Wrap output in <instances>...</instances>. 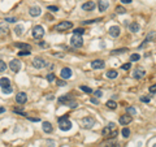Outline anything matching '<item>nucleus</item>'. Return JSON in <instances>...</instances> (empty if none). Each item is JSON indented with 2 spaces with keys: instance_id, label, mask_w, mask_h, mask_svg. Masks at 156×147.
Returning <instances> with one entry per match:
<instances>
[{
  "instance_id": "nucleus-1",
  "label": "nucleus",
  "mask_w": 156,
  "mask_h": 147,
  "mask_svg": "<svg viewBox=\"0 0 156 147\" xmlns=\"http://www.w3.org/2000/svg\"><path fill=\"white\" fill-rule=\"evenodd\" d=\"M103 137H109V138H114L117 135V130H116V124L114 122H109L108 125L103 129L101 131Z\"/></svg>"
},
{
  "instance_id": "nucleus-2",
  "label": "nucleus",
  "mask_w": 156,
  "mask_h": 147,
  "mask_svg": "<svg viewBox=\"0 0 156 147\" xmlns=\"http://www.w3.org/2000/svg\"><path fill=\"white\" fill-rule=\"evenodd\" d=\"M59 128L62 131H68L72 129V122L68 120V115H64L59 119Z\"/></svg>"
},
{
  "instance_id": "nucleus-3",
  "label": "nucleus",
  "mask_w": 156,
  "mask_h": 147,
  "mask_svg": "<svg viewBox=\"0 0 156 147\" xmlns=\"http://www.w3.org/2000/svg\"><path fill=\"white\" fill-rule=\"evenodd\" d=\"M81 125H82V128H85V129H90V128H92L94 125H95V119L91 117V116L83 117V119L81 120Z\"/></svg>"
},
{
  "instance_id": "nucleus-4",
  "label": "nucleus",
  "mask_w": 156,
  "mask_h": 147,
  "mask_svg": "<svg viewBox=\"0 0 156 147\" xmlns=\"http://www.w3.org/2000/svg\"><path fill=\"white\" fill-rule=\"evenodd\" d=\"M73 27V22H70V21H64V22H60L59 25H56V29L57 31H66V30H69V29H72Z\"/></svg>"
},
{
  "instance_id": "nucleus-5",
  "label": "nucleus",
  "mask_w": 156,
  "mask_h": 147,
  "mask_svg": "<svg viewBox=\"0 0 156 147\" xmlns=\"http://www.w3.org/2000/svg\"><path fill=\"white\" fill-rule=\"evenodd\" d=\"M70 43H72L73 47H75V48H81L82 46H83V39H82L81 35H73L72 39H70Z\"/></svg>"
},
{
  "instance_id": "nucleus-6",
  "label": "nucleus",
  "mask_w": 156,
  "mask_h": 147,
  "mask_svg": "<svg viewBox=\"0 0 156 147\" xmlns=\"http://www.w3.org/2000/svg\"><path fill=\"white\" fill-rule=\"evenodd\" d=\"M43 35H44V29H43V26L36 25V26L33 29V36L35 38V39H41Z\"/></svg>"
},
{
  "instance_id": "nucleus-7",
  "label": "nucleus",
  "mask_w": 156,
  "mask_h": 147,
  "mask_svg": "<svg viewBox=\"0 0 156 147\" xmlns=\"http://www.w3.org/2000/svg\"><path fill=\"white\" fill-rule=\"evenodd\" d=\"M72 74H73L72 69L68 68V66L62 68V69H61V72H60V77H61L62 80H69L70 77H72Z\"/></svg>"
},
{
  "instance_id": "nucleus-8",
  "label": "nucleus",
  "mask_w": 156,
  "mask_h": 147,
  "mask_svg": "<svg viewBox=\"0 0 156 147\" xmlns=\"http://www.w3.org/2000/svg\"><path fill=\"white\" fill-rule=\"evenodd\" d=\"M9 68L12 69V70L14 72V73H17L20 69H21V63H20V60H17V59H13L11 63H9Z\"/></svg>"
},
{
  "instance_id": "nucleus-9",
  "label": "nucleus",
  "mask_w": 156,
  "mask_h": 147,
  "mask_svg": "<svg viewBox=\"0 0 156 147\" xmlns=\"http://www.w3.org/2000/svg\"><path fill=\"white\" fill-rule=\"evenodd\" d=\"M33 64H34V66L36 68V69H42V68H44V66H47V63L42 59V57H35L34 60H33Z\"/></svg>"
},
{
  "instance_id": "nucleus-10",
  "label": "nucleus",
  "mask_w": 156,
  "mask_h": 147,
  "mask_svg": "<svg viewBox=\"0 0 156 147\" xmlns=\"http://www.w3.org/2000/svg\"><path fill=\"white\" fill-rule=\"evenodd\" d=\"M26 100H27V95H26V92H18L17 95H16V102H17L18 104H23V103H26Z\"/></svg>"
},
{
  "instance_id": "nucleus-11",
  "label": "nucleus",
  "mask_w": 156,
  "mask_h": 147,
  "mask_svg": "<svg viewBox=\"0 0 156 147\" xmlns=\"http://www.w3.org/2000/svg\"><path fill=\"white\" fill-rule=\"evenodd\" d=\"M146 74V70L143 68H137L134 72H133V77H134L135 80H140V78H143Z\"/></svg>"
},
{
  "instance_id": "nucleus-12",
  "label": "nucleus",
  "mask_w": 156,
  "mask_h": 147,
  "mask_svg": "<svg viewBox=\"0 0 156 147\" xmlns=\"http://www.w3.org/2000/svg\"><path fill=\"white\" fill-rule=\"evenodd\" d=\"M41 7H38V5H33L31 8L29 9V13H30V16L31 17H38V16H41Z\"/></svg>"
},
{
  "instance_id": "nucleus-13",
  "label": "nucleus",
  "mask_w": 156,
  "mask_h": 147,
  "mask_svg": "<svg viewBox=\"0 0 156 147\" xmlns=\"http://www.w3.org/2000/svg\"><path fill=\"white\" fill-rule=\"evenodd\" d=\"M116 144H117L116 138H111V139H107V141H104L103 143H100L99 147H116Z\"/></svg>"
},
{
  "instance_id": "nucleus-14",
  "label": "nucleus",
  "mask_w": 156,
  "mask_h": 147,
  "mask_svg": "<svg viewBox=\"0 0 156 147\" xmlns=\"http://www.w3.org/2000/svg\"><path fill=\"white\" fill-rule=\"evenodd\" d=\"M108 33H109V35H111V36L117 38V36L120 35V33H121V29H120V26H111V27H109V30H108Z\"/></svg>"
},
{
  "instance_id": "nucleus-15",
  "label": "nucleus",
  "mask_w": 156,
  "mask_h": 147,
  "mask_svg": "<svg viewBox=\"0 0 156 147\" xmlns=\"http://www.w3.org/2000/svg\"><path fill=\"white\" fill-rule=\"evenodd\" d=\"M8 31H9V29H8L5 22H0V39L5 38L7 34H8Z\"/></svg>"
},
{
  "instance_id": "nucleus-16",
  "label": "nucleus",
  "mask_w": 156,
  "mask_h": 147,
  "mask_svg": "<svg viewBox=\"0 0 156 147\" xmlns=\"http://www.w3.org/2000/svg\"><path fill=\"white\" fill-rule=\"evenodd\" d=\"M105 66V63L103 60H94L91 63V68L92 69H103Z\"/></svg>"
},
{
  "instance_id": "nucleus-17",
  "label": "nucleus",
  "mask_w": 156,
  "mask_h": 147,
  "mask_svg": "<svg viewBox=\"0 0 156 147\" xmlns=\"http://www.w3.org/2000/svg\"><path fill=\"white\" fill-rule=\"evenodd\" d=\"M131 120H133V117L130 115H122V116H120V124L121 125H128V124H130L131 122Z\"/></svg>"
},
{
  "instance_id": "nucleus-18",
  "label": "nucleus",
  "mask_w": 156,
  "mask_h": 147,
  "mask_svg": "<svg viewBox=\"0 0 156 147\" xmlns=\"http://www.w3.org/2000/svg\"><path fill=\"white\" fill-rule=\"evenodd\" d=\"M0 86H2V89L11 87V81H9V78H7V77H2V78H0Z\"/></svg>"
},
{
  "instance_id": "nucleus-19",
  "label": "nucleus",
  "mask_w": 156,
  "mask_h": 147,
  "mask_svg": "<svg viewBox=\"0 0 156 147\" xmlns=\"http://www.w3.org/2000/svg\"><path fill=\"white\" fill-rule=\"evenodd\" d=\"M129 30H130V33H138L140 30V26H139V24H137V22H131L129 25Z\"/></svg>"
},
{
  "instance_id": "nucleus-20",
  "label": "nucleus",
  "mask_w": 156,
  "mask_h": 147,
  "mask_svg": "<svg viewBox=\"0 0 156 147\" xmlns=\"http://www.w3.org/2000/svg\"><path fill=\"white\" fill-rule=\"evenodd\" d=\"M94 8H95V3L94 2H86L82 5V9H85V11H92Z\"/></svg>"
},
{
  "instance_id": "nucleus-21",
  "label": "nucleus",
  "mask_w": 156,
  "mask_h": 147,
  "mask_svg": "<svg viewBox=\"0 0 156 147\" xmlns=\"http://www.w3.org/2000/svg\"><path fill=\"white\" fill-rule=\"evenodd\" d=\"M42 128H43V131H46V133H52V125H51V124L50 122H47V121H44L43 124H42Z\"/></svg>"
},
{
  "instance_id": "nucleus-22",
  "label": "nucleus",
  "mask_w": 156,
  "mask_h": 147,
  "mask_svg": "<svg viewBox=\"0 0 156 147\" xmlns=\"http://www.w3.org/2000/svg\"><path fill=\"white\" fill-rule=\"evenodd\" d=\"M14 46H16L17 48H20V50H27V51H30V50H31L30 44H27V43H21V42H17V43H14Z\"/></svg>"
},
{
  "instance_id": "nucleus-23",
  "label": "nucleus",
  "mask_w": 156,
  "mask_h": 147,
  "mask_svg": "<svg viewBox=\"0 0 156 147\" xmlns=\"http://www.w3.org/2000/svg\"><path fill=\"white\" fill-rule=\"evenodd\" d=\"M108 5H109V3L107 0H99V11L100 12H104L108 8Z\"/></svg>"
},
{
  "instance_id": "nucleus-24",
  "label": "nucleus",
  "mask_w": 156,
  "mask_h": 147,
  "mask_svg": "<svg viewBox=\"0 0 156 147\" xmlns=\"http://www.w3.org/2000/svg\"><path fill=\"white\" fill-rule=\"evenodd\" d=\"M70 100H73V98L66 94V95H64V96H60V98L57 99V102H59V103H66V104H68Z\"/></svg>"
},
{
  "instance_id": "nucleus-25",
  "label": "nucleus",
  "mask_w": 156,
  "mask_h": 147,
  "mask_svg": "<svg viewBox=\"0 0 156 147\" xmlns=\"http://www.w3.org/2000/svg\"><path fill=\"white\" fill-rule=\"evenodd\" d=\"M153 36H155V34H153V33H150V34H148V35H147V38H146V39H144V42H143V44H140V46H139V47H138V48H139V50H142V48L144 47V46H146V44H147L148 42H150V41H152V39H153Z\"/></svg>"
},
{
  "instance_id": "nucleus-26",
  "label": "nucleus",
  "mask_w": 156,
  "mask_h": 147,
  "mask_svg": "<svg viewBox=\"0 0 156 147\" xmlns=\"http://www.w3.org/2000/svg\"><path fill=\"white\" fill-rule=\"evenodd\" d=\"M105 76H107V78H111V80H114V78H117V76H119V73H117L116 70H108L107 73H105Z\"/></svg>"
},
{
  "instance_id": "nucleus-27",
  "label": "nucleus",
  "mask_w": 156,
  "mask_h": 147,
  "mask_svg": "<svg viewBox=\"0 0 156 147\" xmlns=\"http://www.w3.org/2000/svg\"><path fill=\"white\" fill-rule=\"evenodd\" d=\"M105 105L109 108V109H116V108H117V103L114 102L113 99L112 100H108V102L105 103Z\"/></svg>"
},
{
  "instance_id": "nucleus-28",
  "label": "nucleus",
  "mask_w": 156,
  "mask_h": 147,
  "mask_svg": "<svg viewBox=\"0 0 156 147\" xmlns=\"http://www.w3.org/2000/svg\"><path fill=\"white\" fill-rule=\"evenodd\" d=\"M124 52H129V48H119V50H113L111 52V55H120V53H124Z\"/></svg>"
},
{
  "instance_id": "nucleus-29",
  "label": "nucleus",
  "mask_w": 156,
  "mask_h": 147,
  "mask_svg": "<svg viewBox=\"0 0 156 147\" xmlns=\"http://www.w3.org/2000/svg\"><path fill=\"white\" fill-rule=\"evenodd\" d=\"M114 11H116V13H117V14H125V13H126V9H125L122 5H117Z\"/></svg>"
},
{
  "instance_id": "nucleus-30",
  "label": "nucleus",
  "mask_w": 156,
  "mask_h": 147,
  "mask_svg": "<svg viewBox=\"0 0 156 147\" xmlns=\"http://www.w3.org/2000/svg\"><path fill=\"white\" fill-rule=\"evenodd\" d=\"M121 134H122L124 138H129V137H130V130H129L128 128H124V129L121 130Z\"/></svg>"
},
{
  "instance_id": "nucleus-31",
  "label": "nucleus",
  "mask_w": 156,
  "mask_h": 147,
  "mask_svg": "<svg viewBox=\"0 0 156 147\" xmlns=\"http://www.w3.org/2000/svg\"><path fill=\"white\" fill-rule=\"evenodd\" d=\"M14 33L17 34V35H22V33H23V27L21 26V25H17L14 27Z\"/></svg>"
},
{
  "instance_id": "nucleus-32",
  "label": "nucleus",
  "mask_w": 156,
  "mask_h": 147,
  "mask_svg": "<svg viewBox=\"0 0 156 147\" xmlns=\"http://www.w3.org/2000/svg\"><path fill=\"white\" fill-rule=\"evenodd\" d=\"M151 100V95H143V96H140V102L142 103H148Z\"/></svg>"
},
{
  "instance_id": "nucleus-33",
  "label": "nucleus",
  "mask_w": 156,
  "mask_h": 147,
  "mask_svg": "<svg viewBox=\"0 0 156 147\" xmlns=\"http://www.w3.org/2000/svg\"><path fill=\"white\" fill-rule=\"evenodd\" d=\"M73 33H74V35H81V36H82V34L85 33V29H83V27H78V29L74 30Z\"/></svg>"
},
{
  "instance_id": "nucleus-34",
  "label": "nucleus",
  "mask_w": 156,
  "mask_h": 147,
  "mask_svg": "<svg viewBox=\"0 0 156 147\" xmlns=\"http://www.w3.org/2000/svg\"><path fill=\"white\" fill-rule=\"evenodd\" d=\"M126 112H128V115H131V116H134V115L137 113V111H135L134 107H128V108H126Z\"/></svg>"
},
{
  "instance_id": "nucleus-35",
  "label": "nucleus",
  "mask_w": 156,
  "mask_h": 147,
  "mask_svg": "<svg viewBox=\"0 0 156 147\" xmlns=\"http://www.w3.org/2000/svg\"><path fill=\"white\" fill-rule=\"evenodd\" d=\"M139 59H140L139 53H133V55H130V61H138Z\"/></svg>"
},
{
  "instance_id": "nucleus-36",
  "label": "nucleus",
  "mask_w": 156,
  "mask_h": 147,
  "mask_svg": "<svg viewBox=\"0 0 156 147\" xmlns=\"http://www.w3.org/2000/svg\"><path fill=\"white\" fill-rule=\"evenodd\" d=\"M99 21H101V18H96V20H89V21H83L82 24H83V25H91V24H94V22H99Z\"/></svg>"
},
{
  "instance_id": "nucleus-37",
  "label": "nucleus",
  "mask_w": 156,
  "mask_h": 147,
  "mask_svg": "<svg viewBox=\"0 0 156 147\" xmlns=\"http://www.w3.org/2000/svg\"><path fill=\"white\" fill-rule=\"evenodd\" d=\"M7 64H5V61L3 60H0V72H5V69H7Z\"/></svg>"
},
{
  "instance_id": "nucleus-38",
  "label": "nucleus",
  "mask_w": 156,
  "mask_h": 147,
  "mask_svg": "<svg viewBox=\"0 0 156 147\" xmlns=\"http://www.w3.org/2000/svg\"><path fill=\"white\" fill-rule=\"evenodd\" d=\"M29 55H30V51L27 50H21L18 52V56H29Z\"/></svg>"
},
{
  "instance_id": "nucleus-39",
  "label": "nucleus",
  "mask_w": 156,
  "mask_h": 147,
  "mask_svg": "<svg viewBox=\"0 0 156 147\" xmlns=\"http://www.w3.org/2000/svg\"><path fill=\"white\" fill-rule=\"evenodd\" d=\"M81 90L85 91L86 94H91V92H92V90H91L90 87H87V86H81Z\"/></svg>"
},
{
  "instance_id": "nucleus-40",
  "label": "nucleus",
  "mask_w": 156,
  "mask_h": 147,
  "mask_svg": "<svg viewBox=\"0 0 156 147\" xmlns=\"http://www.w3.org/2000/svg\"><path fill=\"white\" fill-rule=\"evenodd\" d=\"M66 105H69L70 108H75V107H78V103L75 102V100H70V102H69Z\"/></svg>"
},
{
  "instance_id": "nucleus-41",
  "label": "nucleus",
  "mask_w": 156,
  "mask_h": 147,
  "mask_svg": "<svg viewBox=\"0 0 156 147\" xmlns=\"http://www.w3.org/2000/svg\"><path fill=\"white\" fill-rule=\"evenodd\" d=\"M55 74L53 73H50V74H47V80H48V82H52V81H55Z\"/></svg>"
},
{
  "instance_id": "nucleus-42",
  "label": "nucleus",
  "mask_w": 156,
  "mask_h": 147,
  "mask_svg": "<svg viewBox=\"0 0 156 147\" xmlns=\"http://www.w3.org/2000/svg\"><path fill=\"white\" fill-rule=\"evenodd\" d=\"M148 90H150V92H151V94H155V92H156V83H155V85H151V86H150V89H148Z\"/></svg>"
},
{
  "instance_id": "nucleus-43",
  "label": "nucleus",
  "mask_w": 156,
  "mask_h": 147,
  "mask_svg": "<svg viewBox=\"0 0 156 147\" xmlns=\"http://www.w3.org/2000/svg\"><path fill=\"white\" fill-rule=\"evenodd\" d=\"M94 94H95L96 98H101V96H103V91H101V90H96Z\"/></svg>"
},
{
  "instance_id": "nucleus-44",
  "label": "nucleus",
  "mask_w": 156,
  "mask_h": 147,
  "mask_svg": "<svg viewBox=\"0 0 156 147\" xmlns=\"http://www.w3.org/2000/svg\"><path fill=\"white\" fill-rule=\"evenodd\" d=\"M48 11H52V12H57L59 11V8L57 7H55V5H48V8H47Z\"/></svg>"
},
{
  "instance_id": "nucleus-45",
  "label": "nucleus",
  "mask_w": 156,
  "mask_h": 147,
  "mask_svg": "<svg viewBox=\"0 0 156 147\" xmlns=\"http://www.w3.org/2000/svg\"><path fill=\"white\" fill-rule=\"evenodd\" d=\"M26 119H29L30 121H34V122H39V121H41V119H39V117H29V116H26Z\"/></svg>"
},
{
  "instance_id": "nucleus-46",
  "label": "nucleus",
  "mask_w": 156,
  "mask_h": 147,
  "mask_svg": "<svg viewBox=\"0 0 156 147\" xmlns=\"http://www.w3.org/2000/svg\"><path fill=\"white\" fill-rule=\"evenodd\" d=\"M5 22H17V20H16V17H7Z\"/></svg>"
},
{
  "instance_id": "nucleus-47",
  "label": "nucleus",
  "mask_w": 156,
  "mask_h": 147,
  "mask_svg": "<svg viewBox=\"0 0 156 147\" xmlns=\"http://www.w3.org/2000/svg\"><path fill=\"white\" fill-rule=\"evenodd\" d=\"M57 85H59L60 87H62V86H65L66 83H65V81H64V80H57Z\"/></svg>"
},
{
  "instance_id": "nucleus-48",
  "label": "nucleus",
  "mask_w": 156,
  "mask_h": 147,
  "mask_svg": "<svg viewBox=\"0 0 156 147\" xmlns=\"http://www.w3.org/2000/svg\"><path fill=\"white\" fill-rule=\"evenodd\" d=\"M3 92H4V94H11V92H12V86L7 87V89H3Z\"/></svg>"
},
{
  "instance_id": "nucleus-49",
  "label": "nucleus",
  "mask_w": 156,
  "mask_h": 147,
  "mask_svg": "<svg viewBox=\"0 0 156 147\" xmlns=\"http://www.w3.org/2000/svg\"><path fill=\"white\" fill-rule=\"evenodd\" d=\"M130 65H131V64H124L121 68L124 69V70H129V69H130Z\"/></svg>"
},
{
  "instance_id": "nucleus-50",
  "label": "nucleus",
  "mask_w": 156,
  "mask_h": 147,
  "mask_svg": "<svg viewBox=\"0 0 156 147\" xmlns=\"http://www.w3.org/2000/svg\"><path fill=\"white\" fill-rule=\"evenodd\" d=\"M39 46L43 47V48H47V47H48V43H47V42H41V43H39Z\"/></svg>"
},
{
  "instance_id": "nucleus-51",
  "label": "nucleus",
  "mask_w": 156,
  "mask_h": 147,
  "mask_svg": "<svg viewBox=\"0 0 156 147\" xmlns=\"http://www.w3.org/2000/svg\"><path fill=\"white\" fill-rule=\"evenodd\" d=\"M91 103H94V104H99V100H98L96 98H91Z\"/></svg>"
},
{
  "instance_id": "nucleus-52",
  "label": "nucleus",
  "mask_w": 156,
  "mask_h": 147,
  "mask_svg": "<svg viewBox=\"0 0 156 147\" xmlns=\"http://www.w3.org/2000/svg\"><path fill=\"white\" fill-rule=\"evenodd\" d=\"M131 2H133V0H121V3H122V4H130Z\"/></svg>"
},
{
  "instance_id": "nucleus-53",
  "label": "nucleus",
  "mask_w": 156,
  "mask_h": 147,
  "mask_svg": "<svg viewBox=\"0 0 156 147\" xmlns=\"http://www.w3.org/2000/svg\"><path fill=\"white\" fill-rule=\"evenodd\" d=\"M3 112H5V108L3 105H0V113H3Z\"/></svg>"
},
{
  "instance_id": "nucleus-54",
  "label": "nucleus",
  "mask_w": 156,
  "mask_h": 147,
  "mask_svg": "<svg viewBox=\"0 0 156 147\" xmlns=\"http://www.w3.org/2000/svg\"><path fill=\"white\" fill-rule=\"evenodd\" d=\"M47 144H48V146H51V147H52V146H53V142H52V141H48V142H47Z\"/></svg>"
},
{
  "instance_id": "nucleus-55",
  "label": "nucleus",
  "mask_w": 156,
  "mask_h": 147,
  "mask_svg": "<svg viewBox=\"0 0 156 147\" xmlns=\"http://www.w3.org/2000/svg\"><path fill=\"white\" fill-rule=\"evenodd\" d=\"M153 147H156V143H155V144H153Z\"/></svg>"
}]
</instances>
